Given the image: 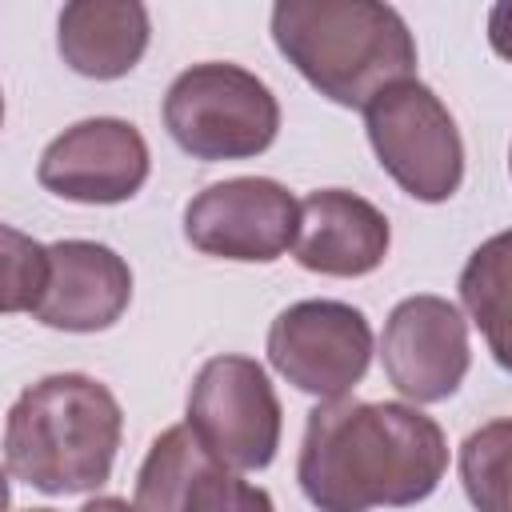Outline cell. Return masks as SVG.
<instances>
[{
	"instance_id": "obj_1",
	"label": "cell",
	"mask_w": 512,
	"mask_h": 512,
	"mask_svg": "<svg viewBox=\"0 0 512 512\" xmlns=\"http://www.w3.org/2000/svg\"><path fill=\"white\" fill-rule=\"evenodd\" d=\"M444 472L440 424L408 404L344 396L308 412L296 480L316 512L408 508L428 500Z\"/></svg>"
},
{
	"instance_id": "obj_2",
	"label": "cell",
	"mask_w": 512,
	"mask_h": 512,
	"mask_svg": "<svg viewBox=\"0 0 512 512\" xmlns=\"http://www.w3.org/2000/svg\"><path fill=\"white\" fill-rule=\"evenodd\" d=\"M272 40L320 96L344 108H368L384 88L416 80V40L392 4L280 0Z\"/></svg>"
},
{
	"instance_id": "obj_3",
	"label": "cell",
	"mask_w": 512,
	"mask_h": 512,
	"mask_svg": "<svg viewBox=\"0 0 512 512\" xmlns=\"http://www.w3.org/2000/svg\"><path fill=\"white\" fill-rule=\"evenodd\" d=\"M124 416L116 396L84 376L56 372L20 392L4 424V468L44 496L92 492L112 476Z\"/></svg>"
},
{
	"instance_id": "obj_4",
	"label": "cell",
	"mask_w": 512,
	"mask_h": 512,
	"mask_svg": "<svg viewBox=\"0 0 512 512\" xmlns=\"http://www.w3.org/2000/svg\"><path fill=\"white\" fill-rule=\"evenodd\" d=\"M164 128L192 160H248L272 148L280 104L256 72L208 60L168 84Z\"/></svg>"
},
{
	"instance_id": "obj_5",
	"label": "cell",
	"mask_w": 512,
	"mask_h": 512,
	"mask_svg": "<svg viewBox=\"0 0 512 512\" xmlns=\"http://www.w3.org/2000/svg\"><path fill=\"white\" fill-rule=\"evenodd\" d=\"M364 128L380 168L408 196L424 204L456 196L464 180V140L452 112L428 84L404 80L384 88L364 108Z\"/></svg>"
},
{
	"instance_id": "obj_6",
	"label": "cell",
	"mask_w": 512,
	"mask_h": 512,
	"mask_svg": "<svg viewBox=\"0 0 512 512\" xmlns=\"http://www.w3.org/2000/svg\"><path fill=\"white\" fill-rule=\"evenodd\" d=\"M184 424L224 468L260 472L276 460L284 412L252 356H212L192 380Z\"/></svg>"
},
{
	"instance_id": "obj_7",
	"label": "cell",
	"mask_w": 512,
	"mask_h": 512,
	"mask_svg": "<svg viewBox=\"0 0 512 512\" xmlns=\"http://www.w3.org/2000/svg\"><path fill=\"white\" fill-rule=\"evenodd\" d=\"M268 360L300 392L344 400L372 364V324L344 300L288 304L268 328Z\"/></svg>"
},
{
	"instance_id": "obj_8",
	"label": "cell",
	"mask_w": 512,
	"mask_h": 512,
	"mask_svg": "<svg viewBox=\"0 0 512 512\" xmlns=\"http://www.w3.org/2000/svg\"><path fill=\"white\" fill-rule=\"evenodd\" d=\"M300 204L292 192L268 176H236L208 184L184 208V236L196 252L272 264L296 244Z\"/></svg>"
},
{
	"instance_id": "obj_9",
	"label": "cell",
	"mask_w": 512,
	"mask_h": 512,
	"mask_svg": "<svg viewBox=\"0 0 512 512\" xmlns=\"http://www.w3.org/2000/svg\"><path fill=\"white\" fill-rule=\"evenodd\" d=\"M380 360L388 384L412 404L448 400L472 364L468 320L444 296H408L384 324Z\"/></svg>"
},
{
	"instance_id": "obj_10",
	"label": "cell",
	"mask_w": 512,
	"mask_h": 512,
	"mask_svg": "<svg viewBox=\"0 0 512 512\" xmlns=\"http://www.w3.org/2000/svg\"><path fill=\"white\" fill-rule=\"evenodd\" d=\"M148 144L120 116H92L64 128L40 156L36 176L72 204H124L148 180Z\"/></svg>"
},
{
	"instance_id": "obj_11",
	"label": "cell",
	"mask_w": 512,
	"mask_h": 512,
	"mask_svg": "<svg viewBox=\"0 0 512 512\" xmlns=\"http://www.w3.org/2000/svg\"><path fill=\"white\" fill-rule=\"evenodd\" d=\"M132 300V268L108 244L60 240L48 248V284L36 320L60 332H104Z\"/></svg>"
},
{
	"instance_id": "obj_12",
	"label": "cell",
	"mask_w": 512,
	"mask_h": 512,
	"mask_svg": "<svg viewBox=\"0 0 512 512\" xmlns=\"http://www.w3.org/2000/svg\"><path fill=\"white\" fill-rule=\"evenodd\" d=\"M392 244L388 220L376 204L344 188H316L300 200L296 264L320 276H368L384 264Z\"/></svg>"
},
{
	"instance_id": "obj_13",
	"label": "cell",
	"mask_w": 512,
	"mask_h": 512,
	"mask_svg": "<svg viewBox=\"0 0 512 512\" xmlns=\"http://www.w3.org/2000/svg\"><path fill=\"white\" fill-rule=\"evenodd\" d=\"M60 56L88 80L128 76L148 48V8L132 0H76L56 24Z\"/></svg>"
},
{
	"instance_id": "obj_14",
	"label": "cell",
	"mask_w": 512,
	"mask_h": 512,
	"mask_svg": "<svg viewBox=\"0 0 512 512\" xmlns=\"http://www.w3.org/2000/svg\"><path fill=\"white\" fill-rule=\"evenodd\" d=\"M460 300L488 340L492 360L512 372V228L488 236L460 272Z\"/></svg>"
},
{
	"instance_id": "obj_15",
	"label": "cell",
	"mask_w": 512,
	"mask_h": 512,
	"mask_svg": "<svg viewBox=\"0 0 512 512\" xmlns=\"http://www.w3.org/2000/svg\"><path fill=\"white\" fill-rule=\"evenodd\" d=\"M220 468V460L196 440L188 424H172L160 432L136 476V508L140 512H184L200 480Z\"/></svg>"
},
{
	"instance_id": "obj_16",
	"label": "cell",
	"mask_w": 512,
	"mask_h": 512,
	"mask_svg": "<svg viewBox=\"0 0 512 512\" xmlns=\"http://www.w3.org/2000/svg\"><path fill=\"white\" fill-rule=\"evenodd\" d=\"M460 480L476 512H512V416L488 420L460 444Z\"/></svg>"
},
{
	"instance_id": "obj_17",
	"label": "cell",
	"mask_w": 512,
	"mask_h": 512,
	"mask_svg": "<svg viewBox=\"0 0 512 512\" xmlns=\"http://www.w3.org/2000/svg\"><path fill=\"white\" fill-rule=\"evenodd\" d=\"M48 284V248L32 236L4 228V312H36Z\"/></svg>"
},
{
	"instance_id": "obj_18",
	"label": "cell",
	"mask_w": 512,
	"mask_h": 512,
	"mask_svg": "<svg viewBox=\"0 0 512 512\" xmlns=\"http://www.w3.org/2000/svg\"><path fill=\"white\" fill-rule=\"evenodd\" d=\"M184 512H276V504H272V496L264 488L232 476L220 464V468H212L200 480V488L192 492V500H188Z\"/></svg>"
},
{
	"instance_id": "obj_19",
	"label": "cell",
	"mask_w": 512,
	"mask_h": 512,
	"mask_svg": "<svg viewBox=\"0 0 512 512\" xmlns=\"http://www.w3.org/2000/svg\"><path fill=\"white\" fill-rule=\"evenodd\" d=\"M488 44H492L496 56L512 60V0L492 4V12H488Z\"/></svg>"
},
{
	"instance_id": "obj_20",
	"label": "cell",
	"mask_w": 512,
	"mask_h": 512,
	"mask_svg": "<svg viewBox=\"0 0 512 512\" xmlns=\"http://www.w3.org/2000/svg\"><path fill=\"white\" fill-rule=\"evenodd\" d=\"M80 512H140V508L128 504V500H120V496H96V500H88Z\"/></svg>"
},
{
	"instance_id": "obj_21",
	"label": "cell",
	"mask_w": 512,
	"mask_h": 512,
	"mask_svg": "<svg viewBox=\"0 0 512 512\" xmlns=\"http://www.w3.org/2000/svg\"><path fill=\"white\" fill-rule=\"evenodd\" d=\"M28 512H52V508H28Z\"/></svg>"
},
{
	"instance_id": "obj_22",
	"label": "cell",
	"mask_w": 512,
	"mask_h": 512,
	"mask_svg": "<svg viewBox=\"0 0 512 512\" xmlns=\"http://www.w3.org/2000/svg\"><path fill=\"white\" fill-rule=\"evenodd\" d=\"M508 172H512V152H508Z\"/></svg>"
}]
</instances>
